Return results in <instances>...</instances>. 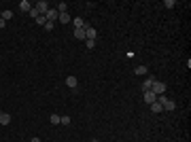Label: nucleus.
<instances>
[{
    "label": "nucleus",
    "instance_id": "obj_1",
    "mask_svg": "<svg viewBox=\"0 0 191 142\" xmlns=\"http://www.w3.org/2000/svg\"><path fill=\"white\" fill-rule=\"evenodd\" d=\"M151 91L155 95H164V91H166V85L161 83V81H155L153 85H151Z\"/></svg>",
    "mask_w": 191,
    "mask_h": 142
},
{
    "label": "nucleus",
    "instance_id": "obj_2",
    "mask_svg": "<svg viewBox=\"0 0 191 142\" xmlns=\"http://www.w3.org/2000/svg\"><path fill=\"white\" fill-rule=\"evenodd\" d=\"M57 17H59V13H57L55 9H49L47 13H45V19H47V21H51V23H55V21H57Z\"/></svg>",
    "mask_w": 191,
    "mask_h": 142
},
{
    "label": "nucleus",
    "instance_id": "obj_3",
    "mask_svg": "<svg viewBox=\"0 0 191 142\" xmlns=\"http://www.w3.org/2000/svg\"><path fill=\"white\" fill-rule=\"evenodd\" d=\"M34 9H36V11H38L41 15H45V13H47V11H49V4H47V2H45V0H38V2L34 4Z\"/></svg>",
    "mask_w": 191,
    "mask_h": 142
},
{
    "label": "nucleus",
    "instance_id": "obj_4",
    "mask_svg": "<svg viewBox=\"0 0 191 142\" xmlns=\"http://www.w3.org/2000/svg\"><path fill=\"white\" fill-rule=\"evenodd\" d=\"M96 36H98V32H96V28H92V26H87V28H85V41H96Z\"/></svg>",
    "mask_w": 191,
    "mask_h": 142
},
{
    "label": "nucleus",
    "instance_id": "obj_5",
    "mask_svg": "<svg viewBox=\"0 0 191 142\" xmlns=\"http://www.w3.org/2000/svg\"><path fill=\"white\" fill-rule=\"evenodd\" d=\"M66 85H68L70 89H77V85H79V79H77L74 74H68V76H66Z\"/></svg>",
    "mask_w": 191,
    "mask_h": 142
},
{
    "label": "nucleus",
    "instance_id": "obj_6",
    "mask_svg": "<svg viewBox=\"0 0 191 142\" xmlns=\"http://www.w3.org/2000/svg\"><path fill=\"white\" fill-rule=\"evenodd\" d=\"M142 98H144V102H146V104H149V106H151V104H153V102H157V95L153 94V91H151V89H149V91H144V94H142Z\"/></svg>",
    "mask_w": 191,
    "mask_h": 142
},
{
    "label": "nucleus",
    "instance_id": "obj_7",
    "mask_svg": "<svg viewBox=\"0 0 191 142\" xmlns=\"http://www.w3.org/2000/svg\"><path fill=\"white\" fill-rule=\"evenodd\" d=\"M155 81H157V79H155L153 74H151V76H146V79H144V83H142V91H149V89H151V85H153Z\"/></svg>",
    "mask_w": 191,
    "mask_h": 142
},
{
    "label": "nucleus",
    "instance_id": "obj_8",
    "mask_svg": "<svg viewBox=\"0 0 191 142\" xmlns=\"http://www.w3.org/2000/svg\"><path fill=\"white\" fill-rule=\"evenodd\" d=\"M72 26H74V30H81V28H87L89 23H85L81 17H74V19H72Z\"/></svg>",
    "mask_w": 191,
    "mask_h": 142
},
{
    "label": "nucleus",
    "instance_id": "obj_9",
    "mask_svg": "<svg viewBox=\"0 0 191 142\" xmlns=\"http://www.w3.org/2000/svg\"><path fill=\"white\" fill-rule=\"evenodd\" d=\"M19 9H21L23 13H30V9H32V4H30L28 0H21V2H19Z\"/></svg>",
    "mask_w": 191,
    "mask_h": 142
},
{
    "label": "nucleus",
    "instance_id": "obj_10",
    "mask_svg": "<svg viewBox=\"0 0 191 142\" xmlns=\"http://www.w3.org/2000/svg\"><path fill=\"white\" fill-rule=\"evenodd\" d=\"M57 21H59V23H70L72 19H70V15H68V13H59V17H57Z\"/></svg>",
    "mask_w": 191,
    "mask_h": 142
},
{
    "label": "nucleus",
    "instance_id": "obj_11",
    "mask_svg": "<svg viewBox=\"0 0 191 142\" xmlns=\"http://www.w3.org/2000/svg\"><path fill=\"white\" fill-rule=\"evenodd\" d=\"M9 123H11V115L2 112V115H0V125H9Z\"/></svg>",
    "mask_w": 191,
    "mask_h": 142
},
{
    "label": "nucleus",
    "instance_id": "obj_12",
    "mask_svg": "<svg viewBox=\"0 0 191 142\" xmlns=\"http://www.w3.org/2000/svg\"><path fill=\"white\" fill-rule=\"evenodd\" d=\"M146 72H149L146 66H136V70H134V74H138V76H142V74H146Z\"/></svg>",
    "mask_w": 191,
    "mask_h": 142
},
{
    "label": "nucleus",
    "instance_id": "obj_13",
    "mask_svg": "<svg viewBox=\"0 0 191 142\" xmlns=\"http://www.w3.org/2000/svg\"><path fill=\"white\" fill-rule=\"evenodd\" d=\"M74 38H79V41H85V28H81V30H74Z\"/></svg>",
    "mask_w": 191,
    "mask_h": 142
},
{
    "label": "nucleus",
    "instance_id": "obj_14",
    "mask_svg": "<svg viewBox=\"0 0 191 142\" xmlns=\"http://www.w3.org/2000/svg\"><path fill=\"white\" fill-rule=\"evenodd\" d=\"M66 9H68V4H66V2H59V4L55 6V11H57V13H66Z\"/></svg>",
    "mask_w": 191,
    "mask_h": 142
},
{
    "label": "nucleus",
    "instance_id": "obj_15",
    "mask_svg": "<svg viewBox=\"0 0 191 142\" xmlns=\"http://www.w3.org/2000/svg\"><path fill=\"white\" fill-rule=\"evenodd\" d=\"M151 110H153V112H161L164 108H161V104H159V102H153V104H151Z\"/></svg>",
    "mask_w": 191,
    "mask_h": 142
},
{
    "label": "nucleus",
    "instance_id": "obj_16",
    "mask_svg": "<svg viewBox=\"0 0 191 142\" xmlns=\"http://www.w3.org/2000/svg\"><path fill=\"white\" fill-rule=\"evenodd\" d=\"M11 17H13V11H2V19L4 21H9Z\"/></svg>",
    "mask_w": 191,
    "mask_h": 142
},
{
    "label": "nucleus",
    "instance_id": "obj_17",
    "mask_svg": "<svg viewBox=\"0 0 191 142\" xmlns=\"http://www.w3.org/2000/svg\"><path fill=\"white\" fill-rule=\"evenodd\" d=\"M34 21H36L38 26H45V23H47V19H45V15H41V17H36Z\"/></svg>",
    "mask_w": 191,
    "mask_h": 142
},
{
    "label": "nucleus",
    "instance_id": "obj_18",
    "mask_svg": "<svg viewBox=\"0 0 191 142\" xmlns=\"http://www.w3.org/2000/svg\"><path fill=\"white\" fill-rule=\"evenodd\" d=\"M51 125H59V115H51Z\"/></svg>",
    "mask_w": 191,
    "mask_h": 142
},
{
    "label": "nucleus",
    "instance_id": "obj_19",
    "mask_svg": "<svg viewBox=\"0 0 191 142\" xmlns=\"http://www.w3.org/2000/svg\"><path fill=\"white\" fill-rule=\"evenodd\" d=\"M59 123H62V125H70V117H68V115H66V117H59Z\"/></svg>",
    "mask_w": 191,
    "mask_h": 142
},
{
    "label": "nucleus",
    "instance_id": "obj_20",
    "mask_svg": "<svg viewBox=\"0 0 191 142\" xmlns=\"http://www.w3.org/2000/svg\"><path fill=\"white\" fill-rule=\"evenodd\" d=\"M30 15H32V17H34V19H36V17H41V13H38V11H36V9H34V6H32V9H30Z\"/></svg>",
    "mask_w": 191,
    "mask_h": 142
},
{
    "label": "nucleus",
    "instance_id": "obj_21",
    "mask_svg": "<svg viewBox=\"0 0 191 142\" xmlns=\"http://www.w3.org/2000/svg\"><path fill=\"white\" fill-rule=\"evenodd\" d=\"M53 28H55V23H51V21H47V23H45V30H47V32H51Z\"/></svg>",
    "mask_w": 191,
    "mask_h": 142
},
{
    "label": "nucleus",
    "instance_id": "obj_22",
    "mask_svg": "<svg viewBox=\"0 0 191 142\" xmlns=\"http://www.w3.org/2000/svg\"><path fill=\"white\" fill-rule=\"evenodd\" d=\"M85 47H87V49H94L96 47V41H85Z\"/></svg>",
    "mask_w": 191,
    "mask_h": 142
},
{
    "label": "nucleus",
    "instance_id": "obj_23",
    "mask_svg": "<svg viewBox=\"0 0 191 142\" xmlns=\"http://www.w3.org/2000/svg\"><path fill=\"white\" fill-rule=\"evenodd\" d=\"M174 4H176V2H174V0H166V2H164V6H168V9H172V6H174Z\"/></svg>",
    "mask_w": 191,
    "mask_h": 142
},
{
    "label": "nucleus",
    "instance_id": "obj_24",
    "mask_svg": "<svg viewBox=\"0 0 191 142\" xmlns=\"http://www.w3.org/2000/svg\"><path fill=\"white\" fill-rule=\"evenodd\" d=\"M4 26H6V21H4V19H2V17H0V30H2V28H4Z\"/></svg>",
    "mask_w": 191,
    "mask_h": 142
},
{
    "label": "nucleus",
    "instance_id": "obj_25",
    "mask_svg": "<svg viewBox=\"0 0 191 142\" xmlns=\"http://www.w3.org/2000/svg\"><path fill=\"white\" fill-rule=\"evenodd\" d=\"M30 142H41V138H36V136H34V138H32Z\"/></svg>",
    "mask_w": 191,
    "mask_h": 142
},
{
    "label": "nucleus",
    "instance_id": "obj_26",
    "mask_svg": "<svg viewBox=\"0 0 191 142\" xmlns=\"http://www.w3.org/2000/svg\"><path fill=\"white\" fill-rule=\"evenodd\" d=\"M92 142H100V140H92Z\"/></svg>",
    "mask_w": 191,
    "mask_h": 142
},
{
    "label": "nucleus",
    "instance_id": "obj_27",
    "mask_svg": "<svg viewBox=\"0 0 191 142\" xmlns=\"http://www.w3.org/2000/svg\"><path fill=\"white\" fill-rule=\"evenodd\" d=\"M0 17H2V11H0Z\"/></svg>",
    "mask_w": 191,
    "mask_h": 142
}]
</instances>
